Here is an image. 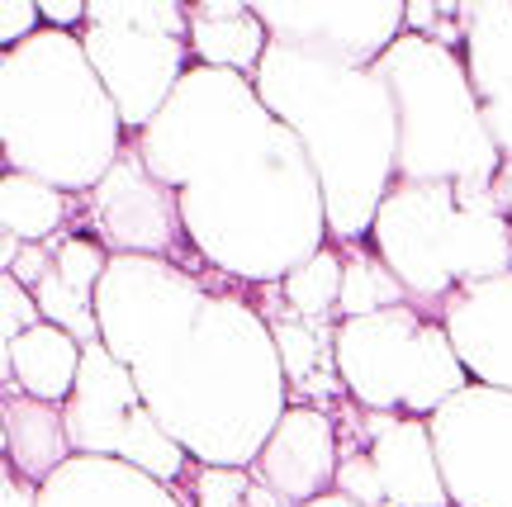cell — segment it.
<instances>
[{
	"label": "cell",
	"mask_w": 512,
	"mask_h": 507,
	"mask_svg": "<svg viewBox=\"0 0 512 507\" xmlns=\"http://www.w3.org/2000/svg\"><path fill=\"white\" fill-rule=\"evenodd\" d=\"M252 86L309 152L332 242H370L384 195L399 181V109L375 67H342L271 43Z\"/></svg>",
	"instance_id": "3957f363"
},
{
	"label": "cell",
	"mask_w": 512,
	"mask_h": 507,
	"mask_svg": "<svg viewBox=\"0 0 512 507\" xmlns=\"http://www.w3.org/2000/svg\"><path fill=\"white\" fill-rule=\"evenodd\" d=\"M100 342L195 465L252 470L290 384L252 285L190 261L114 256L95 294Z\"/></svg>",
	"instance_id": "6da1fadb"
},
{
	"label": "cell",
	"mask_w": 512,
	"mask_h": 507,
	"mask_svg": "<svg viewBox=\"0 0 512 507\" xmlns=\"http://www.w3.org/2000/svg\"><path fill=\"white\" fill-rule=\"evenodd\" d=\"M427 422L451 507H512V394L470 384Z\"/></svg>",
	"instance_id": "30bf717a"
},
{
	"label": "cell",
	"mask_w": 512,
	"mask_h": 507,
	"mask_svg": "<svg viewBox=\"0 0 512 507\" xmlns=\"http://www.w3.org/2000/svg\"><path fill=\"white\" fill-rule=\"evenodd\" d=\"M465 72L503 162H512V0L465 5Z\"/></svg>",
	"instance_id": "2e32d148"
},
{
	"label": "cell",
	"mask_w": 512,
	"mask_h": 507,
	"mask_svg": "<svg viewBox=\"0 0 512 507\" xmlns=\"http://www.w3.org/2000/svg\"><path fill=\"white\" fill-rule=\"evenodd\" d=\"M81 233L100 237L110 247V256H166V261H181V247L190 252L176 190L162 176H152L138 138H128L114 171L86 195V228Z\"/></svg>",
	"instance_id": "7c38bea8"
},
{
	"label": "cell",
	"mask_w": 512,
	"mask_h": 507,
	"mask_svg": "<svg viewBox=\"0 0 512 507\" xmlns=\"http://www.w3.org/2000/svg\"><path fill=\"white\" fill-rule=\"evenodd\" d=\"M399 109V181L494 190L503 152L494 147L475 86L456 48L403 34L375 62Z\"/></svg>",
	"instance_id": "8992f818"
},
{
	"label": "cell",
	"mask_w": 512,
	"mask_h": 507,
	"mask_svg": "<svg viewBox=\"0 0 512 507\" xmlns=\"http://www.w3.org/2000/svg\"><path fill=\"white\" fill-rule=\"evenodd\" d=\"M190 10V53L200 67L256 76L261 57L271 53V34L252 5L242 0H200Z\"/></svg>",
	"instance_id": "44dd1931"
},
{
	"label": "cell",
	"mask_w": 512,
	"mask_h": 507,
	"mask_svg": "<svg viewBox=\"0 0 512 507\" xmlns=\"http://www.w3.org/2000/svg\"><path fill=\"white\" fill-rule=\"evenodd\" d=\"M252 470H228V465H195L190 474V507H247Z\"/></svg>",
	"instance_id": "d4e9b609"
},
{
	"label": "cell",
	"mask_w": 512,
	"mask_h": 507,
	"mask_svg": "<svg viewBox=\"0 0 512 507\" xmlns=\"http://www.w3.org/2000/svg\"><path fill=\"white\" fill-rule=\"evenodd\" d=\"M128 147V128L81 34L43 29L0 53V152L5 171H24L67 195H91Z\"/></svg>",
	"instance_id": "277c9868"
},
{
	"label": "cell",
	"mask_w": 512,
	"mask_h": 507,
	"mask_svg": "<svg viewBox=\"0 0 512 507\" xmlns=\"http://www.w3.org/2000/svg\"><path fill=\"white\" fill-rule=\"evenodd\" d=\"M19 252H24V242L10 237V233H0V271H10V266L19 261Z\"/></svg>",
	"instance_id": "1f68e13d"
},
{
	"label": "cell",
	"mask_w": 512,
	"mask_h": 507,
	"mask_svg": "<svg viewBox=\"0 0 512 507\" xmlns=\"http://www.w3.org/2000/svg\"><path fill=\"white\" fill-rule=\"evenodd\" d=\"M43 10V29H62V34H81L86 15H91V0H38Z\"/></svg>",
	"instance_id": "f546056e"
},
{
	"label": "cell",
	"mask_w": 512,
	"mask_h": 507,
	"mask_svg": "<svg viewBox=\"0 0 512 507\" xmlns=\"http://www.w3.org/2000/svg\"><path fill=\"white\" fill-rule=\"evenodd\" d=\"M309 507H361V503H351V498H342V493L332 489V493H323L318 503H309Z\"/></svg>",
	"instance_id": "836d02e7"
},
{
	"label": "cell",
	"mask_w": 512,
	"mask_h": 507,
	"mask_svg": "<svg viewBox=\"0 0 512 507\" xmlns=\"http://www.w3.org/2000/svg\"><path fill=\"white\" fill-rule=\"evenodd\" d=\"M361 417H366L370 455H375V474H380L389 507H451L432 422L403 413H366V408Z\"/></svg>",
	"instance_id": "9a60e30c"
},
{
	"label": "cell",
	"mask_w": 512,
	"mask_h": 507,
	"mask_svg": "<svg viewBox=\"0 0 512 507\" xmlns=\"http://www.w3.org/2000/svg\"><path fill=\"white\" fill-rule=\"evenodd\" d=\"M256 299L280 346L290 403H313L328 413L347 403V384L337 375V318H299L275 290H256Z\"/></svg>",
	"instance_id": "e0dca14e"
},
{
	"label": "cell",
	"mask_w": 512,
	"mask_h": 507,
	"mask_svg": "<svg viewBox=\"0 0 512 507\" xmlns=\"http://www.w3.org/2000/svg\"><path fill=\"white\" fill-rule=\"evenodd\" d=\"M81 361H86V346L67 327L38 323L24 337L0 346V380H15L19 394L62 408L81 380Z\"/></svg>",
	"instance_id": "d6986e66"
},
{
	"label": "cell",
	"mask_w": 512,
	"mask_h": 507,
	"mask_svg": "<svg viewBox=\"0 0 512 507\" xmlns=\"http://www.w3.org/2000/svg\"><path fill=\"white\" fill-rule=\"evenodd\" d=\"M0 507H43V484L24 479L10 460H0Z\"/></svg>",
	"instance_id": "f1b7e54d"
},
{
	"label": "cell",
	"mask_w": 512,
	"mask_h": 507,
	"mask_svg": "<svg viewBox=\"0 0 512 507\" xmlns=\"http://www.w3.org/2000/svg\"><path fill=\"white\" fill-rule=\"evenodd\" d=\"M337 465H342L337 417L313 403H290V413L280 417L271 441L252 460V474L271 484L290 507H309L337 489Z\"/></svg>",
	"instance_id": "4fadbf2b"
},
{
	"label": "cell",
	"mask_w": 512,
	"mask_h": 507,
	"mask_svg": "<svg viewBox=\"0 0 512 507\" xmlns=\"http://www.w3.org/2000/svg\"><path fill=\"white\" fill-rule=\"evenodd\" d=\"M0 275H15L24 290H38V285L53 275V242H43V247H29V242H24L19 261L10 266V271H0Z\"/></svg>",
	"instance_id": "83f0119b"
},
{
	"label": "cell",
	"mask_w": 512,
	"mask_h": 507,
	"mask_svg": "<svg viewBox=\"0 0 512 507\" xmlns=\"http://www.w3.org/2000/svg\"><path fill=\"white\" fill-rule=\"evenodd\" d=\"M441 327L470 380L512 394V275L456 290L441 304Z\"/></svg>",
	"instance_id": "5bb4252c"
},
{
	"label": "cell",
	"mask_w": 512,
	"mask_h": 507,
	"mask_svg": "<svg viewBox=\"0 0 512 507\" xmlns=\"http://www.w3.org/2000/svg\"><path fill=\"white\" fill-rule=\"evenodd\" d=\"M38 323H43V308H38L34 290H24L15 275H0V346L24 337Z\"/></svg>",
	"instance_id": "484cf974"
},
{
	"label": "cell",
	"mask_w": 512,
	"mask_h": 507,
	"mask_svg": "<svg viewBox=\"0 0 512 507\" xmlns=\"http://www.w3.org/2000/svg\"><path fill=\"white\" fill-rule=\"evenodd\" d=\"M81 48L105 81L128 138L143 133L185 81L190 62V10L176 0H91Z\"/></svg>",
	"instance_id": "ba28073f"
},
{
	"label": "cell",
	"mask_w": 512,
	"mask_h": 507,
	"mask_svg": "<svg viewBox=\"0 0 512 507\" xmlns=\"http://www.w3.org/2000/svg\"><path fill=\"white\" fill-rule=\"evenodd\" d=\"M252 10L271 43L342 67H375L408 29V0H261Z\"/></svg>",
	"instance_id": "8fae6325"
},
{
	"label": "cell",
	"mask_w": 512,
	"mask_h": 507,
	"mask_svg": "<svg viewBox=\"0 0 512 507\" xmlns=\"http://www.w3.org/2000/svg\"><path fill=\"white\" fill-rule=\"evenodd\" d=\"M72 455L67 417L57 403H38L29 394H0V460H10L34 484H48Z\"/></svg>",
	"instance_id": "ffe728a7"
},
{
	"label": "cell",
	"mask_w": 512,
	"mask_h": 507,
	"mask_svg": "<svg viewBox=\"0 0 512 507\" xmlns=\"http://www.w3.org/2000/svg\"><path fill=\"white\" fill-rule=\"evenodd\" d=\"M62 417H67V436H72L76 455L124 460L171 489H181L185 474H195V460L157 422V413L147 408V399L128 375V365L105 342L86 346L81 380H76L72 399L62 403Z\"/></svg>",
	"instance_id": "9c48e42d"
},
{
	"label": "cell",
	"mask_w": 512,
	"mask_h": 507,
	"mask_svg": "<svg viewBox=\"0 0 512 507\" xmlns=\"http://www.w3.org/2000/svg\"><path fill=\"white\" fill-rule=\"evenodd\" d=\"M408 304V290H403L394 271L380 261V252L370 242H347L342 247V299H337V318H370L380 308H399Z\"/></svg>",
	"instance_id": "603a6c76"
},
{
	"label": "cell",
	"mask_w": 512,
	"mask_h": 507,
	"mask_svg": "<svg viewBox=\"0 0 512 507\" xmlns=\"http://www.w3.org/2000/svg\"><path fill=\"white\" fill-rule=\"evenodd\" d=\"M370 247L394 271L408 304L441 318V304L465 285L512 275V218L498 190L394 181Z\"/></svg>",
	"instance_id": "5b68a950"
},
{
	"label": "cell",
	"mask_w": 512,
	"mask_h": 507,
	"mask_svg": "<svg viewBox=\"0 0 512 507\" xmlns=\"http://www.w3.org/2000/svg\"><path fill=\"white\" fill-rule=\"evenodd\" d=\"M34 34H43V10H38V0H5L0 5V48L10 53L19 43H29Z\"/></svg>",
	"instance_id": "4316f807"
},
{
	"label": "cell",
	"mask_w": 512,
	"mask_h": 507,
	"mask_svg": "<svg viewBox=\"0 0 512 507\" xmlns=\"http://www.w3.org/2000/svg\"><path fill=\"white\" fill-rule=\"evenodd\" d=\"M275 294L285 299V308H294L299 318H337V299H342V247L328 242L323 252L304 261L299 271L275 285ZM342 323V318H337Z\"/></svg>",
	"instance_id": "cb8c5ba5"
},
{
	"label": "cell",
	"mask_w": 512,
	"mask_h": 507,
	"mask_svg": "<svg viewBox=\"0 0 512 507\" xmlns=\"http://www.w3.org/2000/svg\"><path fill=\"white\" fill-rule=\"evenodd\" d=\"M247 507H290V503H285V498H280V493H275L271 484H261V479L252 474V489H247Z\"/></svg>",
	"instance_id": "4dcf8cb0"
},
{
	"label": "cell",
	"mask_w": 512,
	"mask_h": 507,
	"mask_svg": "<svg viewBox=\"0 0 512 507\" xmlns=\"http://www.w3.org/2000/svg\"><path fill=\"white\" fill-rule=\"evenodd\" d=\"M72 209L76 200L57 185L24 176V171H5L0 181V233L19 237L29 247L57 242V237L72 228Z\"/></svg>",
	"instance_id": "7402d4cb"
},
{
	"label": "cell",
	"mask_w": 512,
	"mask_h": 507,
	"mask_svg": "<svg viewBox=\"0 0 512 507\" xmlns=\"http://www.w3.org/2000/svg\"><path fill=\"white\" fill-rule=\"evenodd\" d=\"M337 375L356 408L403 417H432L475 384L441 318L418 304L337 323Z\"/></svg>",
	"instance_id": "52a82bcc"
},
{
	"label": "cell",
	"mask_w": 512,
	"mask_h": 507,
	"mask_svg": "<svg viewBox=\"0 0 512 507\" xmlns=\"http://www.w3.org/2000/svg\"><path fill=\"white\" fill-rule=\"evenodd\" d=\"M494 190H498V200H503V209H508V218H512V162H503Z\"/></svg>",
	"instance_id": "d6a6232c"
},
{
	"label": "cell",
	"mask_w": 512,
	"mask_h": 507,
	"mask_svg": "<svg viewBox=\"0 0 512 507\" xmlns=\"http://www.w3.org/2000/svg\"><path fill=\"white\" fill-rule=\"evenodd\" d=\"M43 507H190L181 493L105 455H72L43 484Z\"/></svg>",
	"instance_id": "ac0fdd59"
},
{
	"label": "cell",
	"mask_w": 512,
	"mask_h": 507,
	"mask_svg": "<svg viewBox=\"0 0 512 507\" xmlns=\"http://www.w3.org/2000/svg\"><path fill=\"white\" fill-rule=\"evenodd\" d=\"M133 138L176 190L190 252L228 280L275 290L332 242L309 152L261 105L252 76L195 62Z\"/></svg>",
	"instance_id": "7a4b0ae2"
}]
</instances>
